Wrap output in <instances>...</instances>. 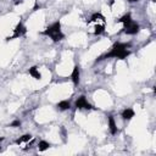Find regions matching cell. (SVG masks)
<instances>
[{
	"label": "cell",
	"mask_w": 156,
	"mask_h": 156,
	"mask_svg": "<svg viewBox=\"0 0 156 156\" xmlns=\"http://www.w3.org/2000/svg\"><path fill=\"white\" fill-rule=\"evenodd\" d=\"M129 46H131L129 43H116V44H114V46L111 48V50L109 51V53L100 56L96 61H101V60H105V59H111V58L124 60L126 58H128L131 55V51L128 50Z\"/></svg>",
	"instance_id": "cell-1"
},
{
	"label": "cell",
	"mask_w": 156,
	"mask_h": 156,
	"mask_svg": "<svg viewBox=\"0 0 156 156\" xmlns=\"http://www.w3.org/2000/svg\"><path fill=\"white\" fill-rule=\"evenodd\" d=\"M41 34L50 37L54 41H60V40H62L65 38V34L61 32V23L59 21L53 23L51 26H49L45 31L41 32Z\"/></svg>",
	"instance_id": "cell-2"
},
{
	"label": "cell",
	"mask_w": 156,
	"mask_h": 156,
	"mask_svg": "<svg viewBox=\"0 0 156 156\" xmlns=\"http://www.w3.org/2000/svg\"><path fill=\"white\" fill-rule=\"evenodd\" d=\"M26 32H27L26 27L23 26V23H21V22H20V23L16 26V28L14 29V34H12L11 37H8V38H6V40H11V39H15V38H20V37L25 35V34H26Z\"/></svg>",
	"instance_id": "cell-3"
},
{
	"label": "cell",
	"mask_w": 156,
	"mask_h": 156,
	"mask_svg": "<svg viewBox=\"0 0 156 156\" xmlns=\"http://www.w3.org/2000/svg\"><path fill=\"white\" fill-rule=\"evenodd\" d=\"M75 105H76L77 109H81V110H91V109H93V106L87 101L85 96H79V98L76 100Z\"/></svg>",
	"instance_id": "cell-4"
},
{
	"label": "cell",
	"mask_w": 156,
	"mask_h": 156,
	"mask_svg": "<svg viewBox=\"0 0 156 156\" xmlns=\"http://www.w3.org/2000/svg\"><path fill=\"white\" fill-rule=\"evenodd\" d=\"M139 25L137 23V22H133V21H131L129 23H127V25H124V27H123V31H124V33L126 34H137L138 32H139Z\"/></svg>",
	"instance_id": "cell-5"
},
{
	"label": "cell",
	"mask_w": 156,
	"mask_h": 156,
	"mask_svg": "<svg viewBox=\"0 0 156 156\" xmlns=\"http://www.w3.org/2000/svg\"><path fill=\"white\" fill-rule=\"evenodd\" d=\"M79 78H81V72H79V67L78 66H75L73 70H72V73H71V79L75 85H77L79 83Z\"/></svg>",
	"instance_id": "cell-6"
},
{
	"label": "cell",
	"mask_w": 156,
	"mask_h": 156,
	"mask_svg": "<svg viewBox=\"0 0 156 156\" xmlns=\"http://www.w3.org/2000/svg\"><path fill=\"white\" fill-rule=\"evenodd\" d=\"M122 118L123 120H132L133 117H134V111L132 110V109H124L123 111H122Z\"/></svg>",
	"instance_id": "cell-7"
},
{
	"label": "cell",
	"mask_w": 156,
	"mask_h": 156,
	"mask_svg": "<svg viewBox=\"0 0 156 156\" xmlns=\"http://www.w3.org/2000/svg\"><path fill=\"white\" fill-rule=\"evenodd\" d=\"M58 109H59L60 111L70 110V109H71V104H70V101H67V100H62V101H60V102L58 104Z\"/></svg>",
	"instance_id": "cell-8"
},
{
	"label": "cell",
	"mask_w": 156,
	"mask_h": 156,
	"mask_svg": "<svg viewBox=\"0 0 156 156\" xmlns=\"http://www.w3.org/2000/svg\"><path fill=\"white\" fill-rule=\"evenodd\" d=\"M109 128H110L111 134H116L117 133V127H116V122H115L114 116H109Z\"/></svg>",
	"instance_id": "cell-9"
},
{
	"label": "cell",
	"mask_w": 156,
	"mask_h": 156,
	"mask_svg": "<svg viewBox=\"0 0 156 156\" xmlns=\"http://www.w3.org/2000/svg\"><path fill=\"white\" fill-rule=\"evenodd\" d=\"M29 75L33 77V78H35V79H41V75H40V72H39V70H38V67H35V66H33V67H31L29 68Z\"/></svg>",
	"instance_id": "cell-10"
},
{
	"label": "cell",
	"mask_w": 156,
	"mask_h": 156,
	"mask_svg": "<svg viewBox=\"0 0 156 156\" xmlns=\"http://www.w3.org/2000/svg\"><path fill=\"white\" fill-rule=\"evenodd\" d=\"M32 135L31 134H25V135H22V137H20L15 143L17 144V145H21V144H23V143H28L29 140H32Z\"/></svg>",
	"instance_id": "cell-11"
},
{
	"label": "cell",
	"mask_w": 156,
	"mask_h": 156,
	"mask_svg": "<svg viewBox=\"0 0 156 156\" xmlns=\"http://www.w3.org/2000/svg\"><path fill=\"white\" fill-rule=\"evenodd\" d=\"M96 21H102V22H105V17H104L100 12H96V14H94V15L90 17L89 23H90V22H96Z\"/></svg>",
	"instance_id": "cell-12"
},
{
	"label": "cell",
	"mask_w": 156,
	"mask_h": 156,
	"mask_svg": "<svg viewBox=\"0 0 156 156\" xmlns=\"http://www.w3.org/2000/svg\"><path fill=\"white\" fill-rule=\"evenodd\" d=\"M131 21H133L132 20V16H131V14H126L124 16H122L120 20H117V22H120V23H123V25H127V23H129Z\"/></svg>",
	"instance_id": "cell-13"
},
{
	"label": "cell",
	"mask_w": 156,
	"mask_h": 156,
	"mask_svg": "<svg viewBox=\"0 0 156 156\" xmlns=\"http://www.w3.org/2000/svg\"><path fill=\"white\" fill-rule=\"evenodd\" d=\"M49 146H50V144H49L48 141H45V140H40V141H39V144H38V149H39V151H45V150H48V149H49Z\"/></svg>",
	"instance_id": "cell-14"
},
{
	"label": "cell",
	"mask_w": 156,
	"mask_h": 156,
	"mask_svg": "<svg viewBox=\"0 0 156 156\" xmlns=\"http://www.w3.org/2000/svg\"><path fill=\"white\" fill-rule=\"evenodd\" d=\"M94 29H95V31H94V34L99 35V34L104 33V31H105V25H104V23H102V25H96Z\"/></svg>",
	"instance_id": "cell-15"
},
{
	"label": "cell",
	"mask_w": 156,
	"mask_h": 156,
	"mask_svg": "<svg viewBox=\"0 0 156 156\" xmlns=\"http://www.w3.org/2000/svg\"><path fill=\"white\" fill-rule=\"evenodd\" d=\"M20 126H21V121H18V120L14 121V122L10 124V127H20Z\"/></svg>",
	"instance_id": "cell-16"
},
{
	"label": "cell",
	"mask_w": 156,
	"mask_h": 156,
	"mask_svg": "<svg viewBox=\"0 0 156 156\" xmlns=\"http://www.w3.org/2000/svg\"><path fill=\"white\" fill-rule=\"evenodd\" d=\"M128 3H135V2H139V0H127Z\"/></svg>",
	"instance_id": "cell-17"
},
{
	"label": "cell",
	"mask_w": 156,
	"mask_h": 156,
	"mask_svg": "<svg viewBox=\"0 0 156 156\" xmlns=\"http://www.w3.org/2000/svg\"><path fill=\"white\" fill-rule=\"evenodd\" d=\"M0 141H3V138H0Z\"/></svg>",
	"instance_id": "cell-18"
}]
</instances>
